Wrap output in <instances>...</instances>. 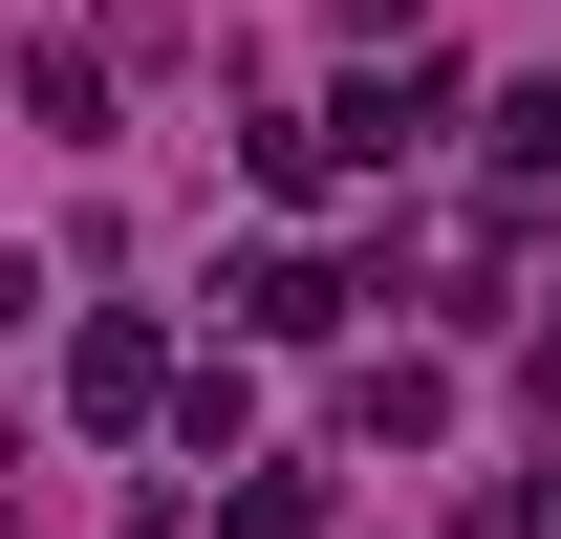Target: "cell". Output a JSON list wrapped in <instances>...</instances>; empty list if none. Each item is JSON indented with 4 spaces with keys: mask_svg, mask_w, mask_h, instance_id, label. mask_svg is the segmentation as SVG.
<instances>
[{
    "mask_svg": "<svg viewBox=\"0 0 561 539\" xmlns=\"http://www.w3.org/2000/svg\"><path fill=\"white\" fill-rule=\"evenodd\" d=\"M432 130H454V66L411 44V66H367L346 108H324V173H389V151H432Z\"/></svg>",
    "mask_w": 561,
    "mask_h": 539,
    "instance_id": "1",
    "label": "cell"
},
{
    "mask_svg": "<svg viewBox=\"0 0 561 539\" xmlns=\"http://www.w3.org/2000/svg\"><path fill=\"white\" fill-rule=\"evenodd\" d=\"M216 302H238V345H324V324L367 302V280H346V260H302V238H260V260L216 280Z\"/></svg>",
    "mask_w": 561,
    "mask_h": 539,
    "instance_id": "2",
    "label": "cell"
},
{
    "mask_svg": "<svg viewBox=\"0 0 561 539\" xmlns=\"http://www.w3.org/2000/svg\"><path fill=\"white\" fill-rule=\"evenodd\" d=\"M66 410H87V432H151V410H173V345H151L130 302H108V324H66Z\"/></svg>",
    "mask_w": 561,
    "mask_h": 539,
    "instance_id": "3",
    "label": "cell"
},
{
    "mask_svg": "<svg viewBox=\"0 0 561 539\" xmlns=\"http://www.w3.org/2000/svg\"><path fill=\"white\" fill-rule=\"evenodd\" d=\"M346 432H367V454H432V432H454V367H432V345L346 367Z\"/></svg>",
    "mask_w": 561,
    "mask_h": 539,
    "instance_id": "4",
    "label": "cell"
},
{
    "mask_svg": "<svg viewBox=\"0 0 561 539\" xmlns=\"http://www.w3.org/2000/svg\"><path fill=\"white\" fill-rule=\"evenodd\" d=\"M561 195V87H496V216Z\"/></svg>",
    "mask_w": 561,
    "mask_h": 539,
    "instance_id": "5",
    "label": "cell"
},
{
    "mask_svg": "<svg viewBox=\"0 0 561 539\" xmlns=\"http://www.w3.org/2000/svg\"><path fill=\"white\" fill-rule=\"evenodd\" d=\"M238 432H260V389H238V367H173V454L216 474V454H238Z\"/></svg>",
    "mask_w": 561,
    "mask_h": 539,
    "instance_id": "6",
    "label": "cell"
},
{
    "mask_svg": "<svg viewBox=\"0 0 561 539\" xmlns=\"http://www.w3.org/2000/svg\"><path fill=\"white\" fill-rule=\"evenodd\" d=\"M216 539H324V474H238V496H216Z\"/></svg>",
    "mask_w": 561,
    "mask_h": 539,
    "instance_id": "7",
    "label": "cell"
}]
</instances>
